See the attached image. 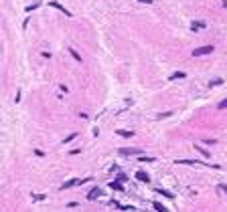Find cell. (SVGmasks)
Instances as JSON below:
<instances>
[{
  "instance_id": "11",
  "label": "cell",
  "mask_w": 227,
  "mask_h": 212,
  "mask_svg": "<svg viewBox=\"0 0 227 212\" xmlns=\"http://www.w3.org/2000/svg\"><path fill=\"white\" fill-rule=\"evenodd\" d=\"M69 53H71V57L75 59V61H79V63H81V57H79V55L75 53V51H73V48H69Z\"/></svg>"
},
{
  "instance_id": "14",
  "label": "cell",
  "mask_w": 227,
  "mask_h": 212,
  "mask_svg": "<svg viewBox=\"0 0 227 212\" xmlns=\"http://www.w3.org/2000/svg\"><path fill=\"white\" fill-rule=\"evenodd\" d=\"M75 137H77V133H71V135H69V137H65V144H69V141H73V140H75Z\"/></svg>"
},
{
  "instance_id": "9",
  "label": "cell",
  "mask_w": 227,
  "mask_h": 212,
  "mask_svg": "<svg viewBox=\"0 0 227 212\" xmlns=\"http://www.w3.org/2000/svg\"><path fill=\"white\" fill-rule=\"evenodd\" d=\"M152 206H154V208H156V210H158V212H164V210H168V208H166V206H162V204H160V202H154V204H152Z\"/></svg>"
},
{
  "instance_id": "15",
  "label": "cell",
  "mask_w": 227,
  "mask_h": 212,
  "mask_svg": "<svg viewBox=\"0 0 227 212\" xmlns=\"http://www.w3.org/2000/svg\"><path fill=\"white\" fill-rule=\"evenodd\" d=\"M183 77H184V73L180 71V73H174V75H172V77H170V79H183Z\"/></svg>"
},
{
  "instance_id": "21",
  "label": "cell",
  "mask_w": 227,
  "mask_h": 212,
  "mask_svg": "<svg viewBox=\"0 0 227 212\" xmlns=\"http://www.w3.org/2000/svg\"><path fill=\"white\" fill-rule=\"evenodd\" d=\"M223 6H225V8H227V0H223Z\"/></svg>"
},
{
  "instance_id": "4",
  "label": "cell",
  "mask_w": 227,
  "mask_h": 212,
  "mask_svg": "<svg viewBox=\"0 0 227 212\" xmlns=\"http://www.w3.org/2000/svg\"><path fill=\"white\" fill-rule=\"evenodd\" d=\"M51 6H53V8H57V10H61V12H63V14H65V16H71V12H69V10L65 8V6H61V4H59V2H55V0H53V2H51Z\"/></svg>"
},
{
  "instance_id": "7",
  "label": "cell",
  "mask_w": 227,
  "mask_h": 212,
  "mask_svg": "<svg viewBox=\"0 0 227 212\" xmlns=\"http://www.w3.org/2000/svg\"><path fill=\"white\" fill-rule=\"evenodd\" d=\"M99 192H102V190H99V188H93V190H91V192L87 194V200H95V198H97V196H99Z\"/></svg>"
},
{
  "instance_id": "16",
  "label": "cell",
  "mask_w": 227,
  "mask_h": 212,
  "mask_svg": "<svg viewBox=\"0 0 227 212\" xmlns=\"http://www.w3.org/2000/svg\"><path fill=\"white\" fill-rule=\"evenodd\" d=\"M217 107H219V109H227V99H223V101H221V103H219V105H217Z\"/></svg>"
},
{
  "instance_id": "20",
  "label": "cell",
  "mask_w": 227,
  "mask_h": 212,
  "mask_svg": "<svg viewBox=\"0 0 227 212\" xmlns=\"http://www.w3.org/2000/svg\"><path fill=\"white\" fill-rule=\"evenodd\" d=\"M219 188H221V190H225V192H227V186H219Z\"/></svg>"
},
{
  "instance_id": "3",
  "label": "cell",
  "mask_w": 227,
  "mask_h": 212,
  "mask_svg": "<svg viewBox=\"0 0 227 212\" xmlns=\"http://www.w3.org/2000/svg\"><path fill=\"white\" fill-rule=\"evenodd\" d=\"M142 152L138 148H122L120 149V156H140Z\"/></svg>"
},
{
  "instance_id": "18",
  "label": "cell",
  "mask_w": 227,
  "mask_h": 212,
  "mask_svg": "<svg viewBox=\"0 0 227 212\" xmlns=\"http://www.w3.org/2000/svg\"><path fill=\"white\" fill-rule=\"evenodd\" d=\"M118 180H120V182H126V180H128V176H126V174H120V176H118Z\"/></svg>"
},
{
  "instance_id": "2",
  "label": "cell",
  "mask_w": 227,
  "mask_h": 212,
  "mask_svg": "<svg viewBox=\"0 0 227 212\" xmlns=\"http://www.w3.org/2000/svg\"><path fill=\"white\" fill-rule=\"evenodd\" d=\"M89 178H85V180H79V178H73V180H69V182H65L61 186V190H69V188H73V186H77V184H83V182H87Z\"/></svg>"
},
{
  "instance_id": "19",
  "label": "cell",
  "mask_w": 227,
  "mask_h": 212,
  "mask_svg": "<svg viewBox=\"0 0 227 212\" xmlns=\"http://www.w3.org/2000/svg\"><path fill=\"white\" fill-rule=\"evenodd\" d=\"M138 2H142V4H150L152 0H138Z\"/></svg>"
},
{
  "instance_id": "10",
  "label": "cell",
  "mask_w": 227,
  "mask_h": 212,
  "mask_svg": "<svg viewBox=\"0 0 227 212\" xmlns=\"http://www.w3.org/2000/svg\"><path fill=\"white\" fill-rule=\"evenodd\" d=\"M118 135H122V137H132L134 133H132V131H124V129H120V131H118Z\"/></svg>"
},
{
  "instance_id": "1",
  "label": "cell",
  "mask_w": 227,
  "mask_h": 212,
  "mask_svg": "<svg viewBox=\"0 0 227 212\" xmlns=\"http://www.w3.org/2000/svg\"><path fill=\"white\" fill-rule=\"evenodd\" d=\"M215 51V47H211V44H207V47H199L193 51V57H203V55H209Z\"/></svg>"
},
{
  "instance_id": "17",
  "label": "cell",
  "mask_w": 227,
  "mask_h": 212,
  "mask_svg": "<svg viewBox=\"0 0 227 212\" xmlns=\"http://www.w3.org/2000/svg\"><path fill=\"white\" fill-rule=\"evenodd\" d=\"M221 83H223V79H213V81H211V87H213V85H221Z\"/></svg>"
},
{
  "instance_id": "5",
  "label": "cell",
  "mask_w": 227,
  "mask_h": 212,
  "mask_svg": "<svg viewBox=\"0 0 227 212\" xmlns=\"http://www.w3.org/2000/svg\"><path fill=\"white\" fill-rule=\"evenodd\" d=\"M110 188L116 190V192H122V190H124V188H122V182H120V180H114V182H110Z\"/></svg>"
},
{
  "instance_id": "13",
  "label": "cell",
  "mask_w": 227,
  "mask_h": 212,
  "mask_svg": "<svg viewBox=\"0 0 227 212\" xmlns=\"http://www.w3.org/2000/svg\"><path fill=\"white\" fill-rule=\"evenodd\" d=\"M195 148H197L199 152H201V154L205 156V158H209V152H207V149H203V148H201V145H195Z\"/></svg>"
},
{
  "instance_id": "6",
  "label": "cell",
  "mask_w": 227,
  "mask_h": 212,
  "mask_svg": "<svg viewBox=\"0 0 227 212\" xmlns=\"http://www.w3.org/2000/svg\"><path fill=\"white\" fill-rule=\"evenodd\" d=\"M136 178L140 180V182H146V184L150 182V176H148L146 172H138V174H136Z\"/></svg>"
},
{
  "instance_id": "8",
  "label": "cell",
  "mask_w": 227,
  "mask_h": 212,
  "mask_svg": "<svg viewBox=\"0 0 227 212\" xmlns=\"http://www.w3.org/2000/svg\"><path fill=\"white\" fill-rule=\"evenodd\" d=\"M191 29H193V30H199V29H205V22H193V24H191Z\"/></svg>"
},
{
  "instance_id": "12",
  "label": "cell",
  "mask_w": 227,
  "mask_h": 212,
  "mask_svg": "<svg viewBox=\"0 0 227 212\" xmlns=\"http://www.w3.org/2000/svg\"><path fill=\"white\" fill-rule=\"evenodd\" d=\"M158 194H162V196H166V198H172V192H166V190H156Z\"/></svg>"
}]
</instances>
